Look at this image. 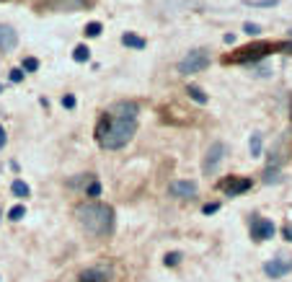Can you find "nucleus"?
I'll return each instance as SVG.
<instances>
[{"label":"nucleus","mask_w":292,"mask_h":282,"mask_svg":"<svg viewBox=\"0 0 292 282\" xmlns=\"http://www.w3.org/2000/svg\"><path fill=\"white\" fill-rule=\"evenodd\" d=\"M137 132V122L135 119H116L109 111L101 114L99 125H96V140L101 148L106 150H119L124 148Z\"/></svg>","instance_id":"f257e3e1"},{"label":"nucleus","mask_w":292,"mask_h":282,"mask_svg":"<svg viewBox=\"0 0 292 282\" xmlns=\"http://www.w3.org/2000/svg\"><path fill=\"white\" fill-rule=\"evenodd\" d=\"M78 223L93 238H106L114 233V210L104 202H86L75 210Z\"/></svg>","instance_id":"f03ea898"},{"label":"nucleus","mask_w":292,"mask_h":282,"mask_svg":"<svg viewBox=\"0 0 292 282\" xmlns=\"http://www.w3.org/2000/svg\"><path fill=\"white\" fill-rule=\"evenodd\" d=\"M269 50H274V44H269V42H256V44L243 47L238 55H230L225 62H256V60L266 57V55H269Z\"/></svg>","instance_id":"7ed1b4c3"},{"label":"nucleus","mask_w":292,"mask_h":282,"mask_svg":"<svg viewBox=\"0 0 292 282\" xmlns=\"http://www.w3.org/2000/svg\"><path fill=\"white\" fill-rule=\"evenodd\" d=\"M207 65H210V52H207V50H194V52H189V55L179 62V73H181V75L202 73Z\"/></svg>","instance_id":"20e7f679"},{"label":"nucleus","mask_w":292,"mask_h":282,"mask_svg":"<svg viewBox=\"0 0 292 282\" xmlns=\"http://www.w3.org/2000/svg\"><path fill=\"white\" fill-rule=\"evenodd\" d=\"M225 155H228L225 143H212L210 150H207V155H204V160H202V171H204V174H215L217 166L225 160Z\"/></svg>","instance_id":"39448f33"},{"label":"nucleus","mask_w":292,"mask_h":282,"mask_svg":"<svg viewBox=\"0 0 292 282\" xmlns=\"http://www.w3.org/2000/svg\"><path fill=\"white\" fill-rule=\"evenodd\" d=\"M254 186L251 179H243V176H228L223 181H217V189L228 192V197H238V194H246L248 189Z\"/></svg>","instance_id":"423d86ee"},{"label":"nucleus","mask_w":292,"mask_h":282,"mask_svg":"<svg viewBox=\"0 0 292 282\" xmlns=\"http://www.w3.org/2000/svg\"><path fill=\"white\" fill-rule=\"evenodd\" d=\"M264 272H266V277H272V279H279V277H284V274H289L292 272V256H274V259H269L266 264H264Z\"/></svg>","instance_id":"0eeeda50"},{"label":"nucleus","mask_w":292,"mask_h":282,"mask_svg":"<svg viewBox=\"0 0 292 282\" xmlns=\"http://www.w3.org/2000/svg\"><path fill=\"white\" fill-rule=\"evenodd\" d=\"M274 233H277V228L272 220L259 218V215L251 220V238L254 241H269V238H274Z\"/></svg>","instance_id":"6e6552de"},{"label":"nucleus","mask_w":292,"mask_h":282,"mask_svg":"<svg viewBox=\"0 0 292 282\" xmlns=\"http://www.w3.org/2000/svg\"><path fill=\"white\" fill-rule=\"evenodd\" d=\"M111 279V267L109 264H96L78 274V282H109Z\"/></svg>","instance_id":"1a4fd4ad"},{"label":"nucleus","mask_w":292,"mask_h":282,"mask_svg":"<svg viewBox=\"0 0 292 282\" xmlns=\"http://www.w3.org/2000/svg\"><path fill=\"white\" fill-rule=\"evenodd\" d=\"M109 114L116 116V119H135V122H137L140 106H137L135 101H119V104H114V106L109 109Z\"/></svg>","instance_id":"9d476101"},{"label":"nucleus","mask_w":292,"mask_h":282,"mask_svg":"<svg viewBox=\"0 0 292 282\" xmlns=\"http://www.w3.org/2000/svg\"><path fill=\"white\" fill-rule=\"evenodd\" d=\"M18 44V34L13 26L8 24H0V52H11Z\"/></svg>","instance_id":"9b49d317"},{"label":"nucleus","mask_w":292,"mask_h":282,"mask_svg":"<svg viewBox=\"0 0 292 282\" xmlns=\"http://www.w3.org/2000/svg\"><path fill=\"white\" fill-rule=\"evenodd\" d=\"M168 192H171V197L191 199V197H197V184H194V181H174Z\"/></svg>","instance_id":"f8f14e48"},{"label":"nucleus","mask_w":292,"mask_h":282,"mask_svg":"<svg viewBox=\"0 0 292 282\" xmlns=\"http://www.w3.org/2000/svg\"><path fill=\"white\" fill-rule=\"evenodd\" d=\"M121 44L130 47V50H145V39L137 36V34H124L121 36Z\"/></svg>","instance_id":"ddd939ff"},{"label":"nucleus","mask_w":292,"mask_h":282,"mask_svg":"<svg viewBox=\"0 0 292 282\" xmlns=\"http://www.w3.org/2000/svg\"><path fill=\"white\" fill-rule=\"evenodd\" d=\"M72 60H75V62H88V60H91V50H88L86 44H78V47L72 50Z\"/></svg>","instance_id":"4468645a"},{"label":"nucleus","mask_w":292,"mask_h":282,"mask_svg":"<svg viewBox=\"0 0 292 282\" xmlns=\"http://www.w3.org/2000/svg\"><path fill=\"white\" fill-rule=\"evenodd\" d=\"M248 148H251V155H254V158H259V155H261V148H264V137H261L259 132H254V135H251V143H248Z\"/></svg>","instance_id":"2eb2a0df"},{"label":"nucleus","mask_w":292,"mask_h":282,"mask_svg":"<svg viewBox=\"0 0 292 282\" xmlns=\"http://www.w3.org/2000/svg\"><path fill=\"white\" fill-rule=\"evenodd\" d=\"M11 192H13L16 197H29V194H31L29 184H26V181H21V179H16V181L11 184Z\"/></svg>","instance_id":"dca6fc26"},{"label":"nucleus","mask_w":292,"mask_h":282,"mask_svg":"<svg viewBox=\"0 0 292 282\" xmlns=\"http://www.w3.org/2000/svg\"><path fill=\"white\" fill-rule=\"evenodd\" d=\"M186 93H189L197 104H207V101H210V99H207V93H204L199 86H189V88H186Z\"/></svg>","instance_id":"f3484780"},{"label":"nucleus","mask_w":292,"mask_h":282,"mask_svg":"<svg viewBox=\"0 0 292 282\" xmlns=\"http://www.w3.org/2000/svg\"><path fill=\"white\" fill-rule=\"evenodd\" d=\"M86 194H88L91 199L101 197V184H99V179H96V176H93V179L88 181V186H86Z\"/></svg>","instance_id":"a211bd4d"},{"label":"nucleus","mask_w":292,"mask_h":282,"mask_svg":"<svg viewBox=\"0 0 292 282\" xmlns=\"http://www.w3.org/2000/svg\"><path fill=\"white\" fill-rule=\"evenodd\" d=\"M23 215H26V207H23V205H13V207L8 210V220H13V223L21 220Z\"/></svg>","instance_id":"6ab92c4d"},{"label":"nucleus","mask_w":292,"mask_h":282,"mask_svg":"<svg viewBox=\"0 0 292 282\" xmlns=\"http://www.w3.org/2000/svg\"><path fill=\"white\" fill-rule=\"evenodd\" d=\"M101 31H104V26H101L99 21L86 24V36H101Z\"/></svg>","instance_id":"aec40b11"},{"label":"nucleus","mask_w":292,"mask_h":282,"mask_svg":"<svg viewBox=\"0 0 292 282\" xmlns=\"http://www.w3.org/2000/svg\"><path fill=\"white\" fill-rule=\"evenodd\" d=\"M279 3V0H248V6H254V8H274Z\"/></svg>","instance_id":"412c9836"},{"label":"nucleus","mask_w":292,"mask_h":282,"mask_svg":"<svg viewBox=\"0 0 292 282\" xmlns=\"http://www.w3.org/2000/svg\"><path fill=\"white\" fill-rule=\"evenodd\" d=\"M39 70V60L36 57H26L23 60V73H36Z\"/></svg>","instance_id":"4be33fe9"},{"label":"nucleus","mask_w":292,"mask_h":282,"mask_svg":"<svg viewBox=\"0 0 292 282\" xmlns=\"http://www.w3.org/2000/svg\"><path fill=\"white\" fill-rule=\"evenodd\" d=\"M163 262H165V267H176V264L181 262V254H179V251H171V254H165Z\"/></svg>","instance_id":"5701e85b"},{"label":"nucleus","mask_w":292,"mask_h":282,"mask_svg":"<svg viewBox=\"0 0 292 282\" xmlns=\"http://www.w3.org/2000/svg\"><path fill=\"white\" fill-rule=\"evenodd\" d=\"M243 31L251 34V36H259V34H261V26H259V24H243Z\"/></svg>","instance_id":"b1692460"},{"label":"nucleus","mask_w":292,"mask_h":282,"mask_svg":"<svg viewBox=\"0 0 292 282\" xmlns=\"http://www.w3.org/2000/svg\"><path fill=\"white\" fill-rule=\"evenodd\" d=\"M8 78H11V83H21V80H23V67H13Z\"/></svg>","instance_id":"393cba45"},{"label":"nucleus","mask_w":292,"mask_h":282,"mask_svg":"<svg viewBox=\"0 0 292 282\" xmlns=\"http://www.w3.org/2000/svg\"><path fill=\"white\" fill-rule=\"evenodd\" d=\"M217 210H220V202H210V205H204V207H202L204 215H212V213H217Z\"/></svg>","instance_id":"a878e982"},{"label":"nucleus","mask_w":292,"mask_h":282,"mask_svg":"<svg viewBox=\"0 0 292 282\" xmlns=\"http://www.w3.org/2000/svg\"><path fill=\"white\" fill-rule=\"evenodd\" d=\"M274 50L284 52V55H292V42H282V44H274Z\"/></svg>","instance_id":"bb28decb"},{"label":"nucleus","mask_w":292,"mask_h":282,"mask_svg":"<svg viewBox=\"0 0 292 282\" xmlns=\"http://www.w3.org/2000/svg\"><path fill=\"white\" fill-rule=\"evenodd\" d=\"M62 106H65V109H72V106H75V96H72V93H67V96L62 99Z\"/></svg>","instance_id":"cd10ccee"},{"label":"nucleus","mask_w":292,"mask_h":282,"mask_svg":"<svg viewBox=\"0 0 292 282\" xmlns=\"http://www.w3.org/2000/svg\"><path fill=\"white\" fill-rule=\"evenodd\" d=\"M282 236H284V241H292V225H284L282 228Z\"/></svg>","instance_id":"c85d7f7f"},{"label":"nucleus","mask_w":292,"mask_h":282,"mask_svg":"<svg viewBox=\"0 0 292 282\" xmlns=\"http://www.w3.org/2000/svg\"><path fill=\"white\" fill-rule=\"evenodd\" d=\"M6 145V130H3V125H0V148Z\"/></svg>","instance_id":"c756f323"},{"label":"nucleus","mask_w":292,"mask_h":282,"mask_svg":"<svg viewBox=\"0 0 292 282\" xmlns=\"http://www.w3.org/2000/svg\"><path fill=\"white\" fill-rule=\"evenodd\" d=\"M0 91H3V86H0Z\"/></svg>","instance_id":"7c9ffc66"},{"label":"nucleus","mask_w":292,"mask_h":282,"mask_svg":"<svg viewBox=\"0 0 292 282\" xmlns=\"http://www.w3.org/2000/svg\"><path fill=\"white\" fill-rule=\"evenodd\" d=\"M289 36H292V31H289Z\"/></svg>","instance_id":"2f4dec72"}]
</instances>
